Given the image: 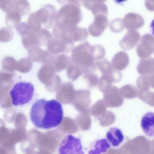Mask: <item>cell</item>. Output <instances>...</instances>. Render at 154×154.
<instances>
[{"instance_id":"obj_1","label":"cell","mask_w":154,"mask_h":154,"mask_svg":"<svg viewBox=\"0 0 154 154\" xmlns=\"http://www.w3.org/2000/svg\"><path fill=\"white\" fill-rule=\"evenodd\" d=\"M30 118L38 129L49 130L57 127L64 118L62 104L57 99H37L32 106Z\"/></svg>"},{"instance_id":"obj_2","label":"cell","mask_w":154,"mask_h":154,"mask_svg":"<svg viewBox=\"0 0 154 154\" xmlns=\"http://www.w3.org/2000/svg\"><path fill=\"white\" fill-rule=\"evenodd\" d=\"M35 87L30 82L16 83L10 91L12 104L14 106H23L31 101L35 94Z\"/></svg>"},{"instance_id":"obj_3","label":"cell","mask_w":154,"mask_h":154,"mask_svg":"<svg viewBox=\"0 0 154 154\" xmlns=\"http://www.w3.org/2000/svg\"><path fill=\"white\" fill-rule=\"evenodd\" d=\"M82 18L79 4L64 5L57 13V22L67 26H77Z\"/></svg>"},{"instance_id":"obj_4","label":"cell","mask_w":154,"mask_h":154,"mask_svg":"<svg viewBox=\"0 0 154 154\" xmlns=\"http://www.w3.org/2000/svg\"><path fill=\"white\" fill-rule=\"evenodd\" d=\"M58 152L60 154L84 153L81 140L72 135L66 136L63 138L60 145Z\"/></svg>"},{"instance_id":"obj_5","label":"cell","mask_w":154,"mask_h":154,"mask_svg":"<svg viewBox=\"0 0 154 154\" xmlns=\"http://www.w3.org/2000/svg\"><path fill=\"white\" fill-rule=\"evenodd\" d=\"M35 14L41 22L48 29L53 27L57 23V11L52 5H46Z\"/></svg>"},{"instance_id":"obj_6","label":"cell","mask_w":154,"mask_h":154,"mask_svg":"<svg viewBox=\"0 0 154 154\" xmlns=\"http://www.w3.org/2000/svg\"><path fill=\"white\" fill-rule=\"evenodd\" d=\"M108 22V20L106 15L98 14L96 15L94 22L88 27L90 34L93 37H99L107 27Z\"/></svg>"},{"instance_id":"obj_7","label":"cell","mask_w":154,"mask_h":154,"mask_svg":"<svg viewBox=\"0 0 154 154\" xmlns=\"http://www.w3.org/2000/svg\"><path fill=\"white\" fill-rule=\"evenodd\" d=\"M106 139L110 146L117 147L124 142L125 136L121 129L118 127H112L107 132Z\"/></svg>"},{"instance_id":"obj_8","label":"cell","mask_w":154,"mask_h":154,"mask_svg":"<svg viewBox=\"0 0 154 154\" xmlns=\"http://www.w3.org/2000/svg\"><path fill=\"white\" fill-rule=\"evenodd\" d=\"M141 126L146 136L154 137V113L147 112L143 116Z\"/></svg>"},{"instance_id":"obj_9","label":"cell","mask_w":154,"mask_h":154,"mask_svg":"<svg viewBox=\"0 0 154 154\" xmlns=\"http://www.w3.org/2000/svg\"><path fill=\"white\" fill-rule=\"evenodd\" d=\"M110 147L111 146L106 138L98 139L92 144L88 153H106Z\"/></svg>"},{"instance_id":"obj_10","label":"cell","mask_w":154,"mask_h":154,"mask_svg":"<svg viewBox=\"0 0 154 154\" xmlns=\"http://www.w3.org/2000/svg\"><path fill=\"white\" fill-rule=\"evenodd\" d=\"M22 42L23 46L27 49L38 47L40 45L38 35L32 31L22 36Z\"/></svg>"},{"instance_id":"obj_11","label":"cell","mask_w":154,"mask_h":154,"mask_svg":"<svg viewBox=\"0 0 154 154\" xmlns=\"http://www.w3.org/2000/svg\"><path fill=\"white\" fill-rule=\"evenodd\" d=\"M21 20L20 13L14 10L9 13L6 14L5 22L6 25L10 28H15Z\"/></svg>"},{"instance_id":"obj_12","label":"cell","mask_w":154,"mask_h":154,"mask_svg":"<svg viewBox=\"0 0 154 154\" xmlns=\"http://www.w3.org/2000/svg\"><path fill=\"white\" fill-rule=\"evenodd\" d=\"M88 33L85 28L77 27L75 30L69 35L70 39L74 42L81 41L88 39Z\"/></svg>"},{"instance_id":"obj_13","label":"cell","mask_w":154,"mask_h":154,"mask_svg":"<svg viewBox=\"0 0 154 154\" xmlns=\"http://www.w3.org/2000/svg\"><path fill=\"white\" fill-rule=\"evenodd\" d=\"M28 24L32 31L37 33L42 29V23L35 13L31 14L28 18Z\"/></svg>"},{"instance_id":"obj_14","label":"cell","mask_w":154,"mask_h":154,"mask_svg":"<svg viewBox=\"0 0 154 154\" xmlns=\"http://www.w3.org/2000/svg\"><path fill=\"white\" fill-rule=\"evenodd\" d=\"M14 10L22 15H27L30 11V5L27 0H18L14 2Z\"/></svg>"},{"instance_id":"obj_15","label":"cell","mask_w":154,"mask_h":154,"mask_svg":"<svg viewBox=\"0 0 154 154\" xmlns=\"http://www.w3.org/2000/svg\"><path fill=\"white\" fill-rule=\"evenodd\" d=\"M90 11L95 16L98 14L106 15L108 11L107 7L103 2L94 3L91 8Z\"/></svg>"},{"instance_id":"obj_16","label":"cell","mask_w":154,"mask_h":154,"mask_svg":"<svg viewBox=\"0 0 154 154\" xmlns=\"http://www.w3.org/2000/svg\"><path fill=\"white\" fill-rule=\"evenodd\" d=\"M13 31L10 27H5L0 29V42H9L13 39Z\"/></svg>"},{"instance_id":"obj_17","label":"cell","mask_w":154,"mask_h":154,"mask_svg":"<svg viewBox=\"0 0 154 154\" xmlns=\"http://www.w3.org/2000/svg\"><path fill=\"white\" fill-rule=\"evenodd\" d=\"M37 34L40 45H46L52 38L51 33L46 29H41L37 33Z\"/></svg>"},{"instance_id":"obj_18","label":"cell","mask_w":154,"mask_h":154,"mask_svg":"<svg viewBox=\"0 0 154 154\" xmlns=\"http://www.w3.org/2000/svg\"><path fill=\"white\" fill-rule=\"evenodd\" d=\"M0 9L6 14L14 10V2L12 0H0Z\"/></svg>"},{"instance_id":"obj_19","label":"cell","mask_w":154,"mask_h":154,"mask_svg":"<svg viewBox=\"0 0 154 154\" xmlns=\"http://www.w3.org/2000/svg\"><path fill=\"white\" fill-rule=\"evenodd\" d=\"M15 28L18 33L22 36L32 31L28 24L25 22L20 23Z\"/></svg>"},{"instance_id":"obj_20","label":"cell","mask_w":154,"mask_h":154,"mask_svg":"<svg viewBox=\"0 0 154 154\" xmlns=\"http://www.w3.org/2000/svg\"><path fill=\"white\" fill-rule=\"evenodd\" d=\"M106 0H82V4L88 10H90L91 8L94 3L103 2Z\"/></svg>"},{"instance_id":"obj_21","label":"cell","mask_w":154,"mask_h":154,"mask_svg":"<svg viewBox=\"0 0 154 154\" xmlns=\"http://www.w3.org/2000/svg\"><path fill=\"white\" fill-rule=\"evenodd\" d=\"M82 0H57L59 3L61 5H66L67 4H79V2Z\"/></svg>"},{"instance_id":"obj_22","label":"cell","mask_w":154,"mask_h":154,"mask_svg":"<svg viewBox=\"0 0 154 154\" xmlns=\"http://www.w3.org/2000/svg\"><path fill=\"white\" fill-rule=\"evenodd\" d=\"M150 29H151L152 34L154 36V19L150 24Z\"/></svg>"},{"instance_id":"obj_23","label":"cell","mask_w":154,"mask_h":154,"mask_svg":"<svg viewBox=\"0 0 154 154\" xmlns=\"http://www.w3.org/2000/svg\"><path fill=\"white\" fill-rule=\"evenodd\" d=\"M127 0H114L115 2L117 4H121L126 2Z\"/></svg>"},{"instance_id":"obj_24","label":"cell","mask_w":154,"mask_h":154,"mask_svg":"<svg viewBox=\"0 0 154 154\" xmlns=\"http://www.w3.org/2000/svg\"><path fill=\"white\" fill-rule=\"evenodd\" d=\"M12 1H18V0H12Z\"/></svg>"}]
</instances>
